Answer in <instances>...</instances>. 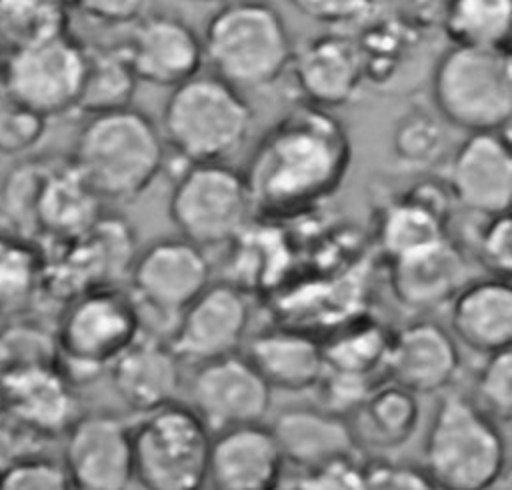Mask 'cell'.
<instances>
[{
	"mask_svg": "<svg viewBox=\"0 0 512 490\" xmlns=\"http://www.w3.org/2000/svg\"><path fill=\"white\" fill-rule=\"evenodd\" d=\"M296 490H364L362 466L350 458L306 470Z\"/></svg>",
	"mask_w": 512,
	"mask_h": 490,
	"instance_id": "39",
	"label": "cell"
},
{
	"mask_svg": "<svg viewBox=\"0 0 512 490\" xmlns=\"http://www.w3.org/2000/svg\"><path fill=\"white\" fill-rule=\"evenodd\" d=\"M300 14L324 24H348L370 16L372 0H288Z\"/></svg>",
	"mask_w": 512,
	"mask_h": 490,
	"instance_id": "40",
	"label": "cell"
},
{
	"mask_svg": "<svg viewBox=\"0 0 512 490\" xmlns=\"http://www.w3.org/2000/svg\"><path fill=\"white\" fill-rule=\"evenodd\" d=\"M512 0H450L444 30L452 44L508 48Z\"/></svg>",
	"mask_w": 512,
	"mask_h": 490,
	"instance_id": "30",
	"label": "cell"
},
{
	"mask_svg": "<svg viewBox=\"0 0 512 490\" xmlns=\"http://www.w3.org/2000/svg\"><path fill=\"white\" fill-rule=\"evenodd\" d=\"M44 282V264L26 238L0 236V318L28 310Z\"/></svg>",
	"mask_w": 512,
	"mask_h": 490,
	"instance_id": "32",
	"label": "cell"
},
{
	"mask_svg": "<svg viewBox=\"0 0 512 490\" xmlns=\"http://www.w3.org/2000/svg\"><path fill=\"white\" fill-rule=\"evenodd\" d=\"M348 422L356 442L364 440L382 450L402 448L418 430L420 402L416 394L394 382L376 384L352 410Z\"/></svg>",
	"mask_w": 512,
	"mask_h": 490,
	"instance_id": "26",
	"label": "cell"
},
{
	"mask_svg": "<svg viewBox=\"0 0 512 490\" xmlns=\"http://www.w3.org/2000/svg\"><path fill=\"white\" fill-rule=\"evenodd\" d=\"M436 490H490L506 476L498 424L470 398L446 394L424 440V468Z\"/></svg>",
	"mask_w": 512,
	"mask_h": 490,
	"instance_id": "5",
	"label": "cell"
},
{
	"mask_svg": "<svg viewBox=\"0 0 512 490\" xmlns=\"http://www.w3.org/2000/svg\"><path fill=\"white\" fill-rule=\"evenodd\" d=\"M474 250L480 264L496 278H508L512 272V224L510 214L482 218L474 238Z\"/></svg>",
	"mask_w": 512,
	"mask_h": 490,
	"instance_id": "37",
	"label": "cell"
},
{
	"mask_svg": "<svg viewBox=\"0 0 512 490\" xmlns=\"http://www.w3.org/2000/svg\"><path fill=\"white\" fill-rule=\"evenodd\" d=\"M4 58H6V54H4L2 44H0V84H2V72H4Z\"/></svg>",
	"mask_w": 512,
	"mask_h": 490,
	"instance_id": "42",
	"label": "cell"
},
{
	"mask_svg": "<svg viewBox=\"0 0 512 490\" xmlns=\"http://www.w3.org/2000/svg\"><path fill=\"white\" fill-rule=\"evenodd\" d=\"M390 336L378 324H354L322 344L324 368L370 380L376 372H384ZM386 374V372H384Z\"/></svg>",
	"mask_w": 512,
	"mask_h": 490,
	"instance_id": "31",
	"label": "cell"
},
{
	"mask_svg": "<svg viewBox=\"0 0 512 490\" xmlns=\"http://www.w3.org/2000/svg\"><path fill=\"white\" fill-rule=\"evenodd\" d=\"M72 0H0V44L8 50L68 32Z\"/></svg>",
	"mask_w": 512,
	"mask_h": 490,
	"instance_id": "33",
	"label": "cell"
},
{
	"mask_svg": "<svg viewBox=\"0 0 512 490\" xmlns=\"http://www.w3.org/2000/svg\"><path fill=\"white\" fill-rule=\"evenodd\" d=\"M350 166V140L322 108H302L274 124L244 172L254 210L294 212L330 196Z\"/></svg>",
	"mask_w": 512,
	"mask_h": 490,
	"instance_id": "1",
	"label": "cell"
},
{
	"mask_svg": "<svg viewBox=\"0 0 512 490\" xmlns=\"http://www.w3.org/2000/svg\"><path fill=\"white\" fill-rule=\"evenodd\" d=\"M48 120L30 108L4 98L0 102V154H24L46 134Z\"/></svg>",
	"mask_w": 512,
	"mask_h": 490,
	"instance_id": "36",
	"label": "cell"
},
{
	"mask_svg": "<svg viewBox=\"0 0 512 490\" xmlns=\"http://www.w3.org/2000/svg\"><path fill=\"white\" fill-rule=\"evenodd\" d=\"M0 490H74L62 462L30 454L0 468Z\"/></svg>",
	"mask_w": 512,
	"mask_h": 490,
	"instance_id": "35",
	"label": "cell"
},
{
	"mask_svg": "<svg viewBox=\"0 0 512 490\" xmlns=\"http://www.w3.org/2000/svg\"><path fill=\"white\" fill-rule=\"evenodd\" d=\"M180 360L150 334H140L110 366V382L118 398L136 414L176 402L182 372Z\"/></svg>",
	"mask_w": 512,
	"mask_h": 490,
	"instance_id": "21",
	"label": "cell"
},
{
	"mask_svg": "<svg viewBox=\"0 0 512 490\" xmlns=\"http://www.w3.org/2000/svg\"><path fill=\"white\" fill-rule=\"evenodd\" d=\"M284 458L262 424L212 434L206 484L212 490H278Z\"/></svg>",
	"mask_w": 512,
	"mask_h": 490,
	"instance_id": "20",
	"label": "cell"
},
{
	"mask_svg": "<svg viewBox=\"0 0 512 490\" xmlns=\"http://www.w3.org/2000/svg\"><path fill=\"white\" fill-rule=\"evenodd\" d=\"M474 376V402L496 424H508L512 416V352L502 348L482 356Z\"/></svg>",
	"mask_w": 512,
	"mask_h": 490,
	"instance_id": "34",
	"label": "cell"
},
{
	"mask_svg": "<svg viewBox=\"0 0 512 490\" xmlns=\"http://www.w3.org/2000/svg\"><path fill=\"white\" fill-rule=\"evenodd\" d=\"M0 412H2V402H0Z\"/></svg>",
	"mask_w": 512,
	"mask_h": 490,
	"instance_id": "44",
	"label": "cell"
},
{
	"mask_svg": "<svg viewBox=\"0 0 512 490\" xmlns=\"http://www.w3.org/2000/svg\"><path fill=\"white\" fill-rule=\"evenodd\" d=\"M272 388L242 354L198 364L190 380V408L212 432L262 424Z\"/></svg>",
	"mask_w": 512,
	"mask_h": 490,
	"instance_id": "12",
	"label": "cell"
},
{
	"mask_svg": "<svg viewBox=\"0 0 512 490\" xmlns=\"http://www.w3.org/2000/svg\"><path fill=\"white\" fill-rule=\"evenodd\" d=\"M130 298L138 312L170 328L180 312L210 284L206 252L182 236L158 238L140 250L128 268Z\"/></svg>",
	"mask_w": 512,
	"mask_h": 490,
	"instance_id": "11",
	"label": "cell"
},
{
	"mask_svg": "<svg viewBox=\"0 0 512 490\" xmlns=\"http://www.w3.org/2000/svg\"><path fill=\"white\" fill-rule=\"evenodd\" d=\"M200 38L210 74L240 92L260 90L280 80L294 54L282 12L266 0L222 2Z\"/></svg>",
	"mask_w": 512,
	"mask_h": 490,
	"instance_id": "3",
	"label": "cell"
},
{
	"mask_svg": "<svg viewBox=\"0 0 512 490\" xmlns=\"http://www.w3.org/2000/svg\"><path fill=\"white\" fill-rule=\"evenodd\" d=\"M388 266L396 300L416 312L448 304L468 282L466 258L448 238L414 254L390 260Z\"/></svg>",
	"mask_w": 512,
	"mask_h": 490,
	"instance_id": "24",
	"label": "cell"
},
{
	"mask_svg": "<svg viewBox=\"0 0 512 490\" xmlns=\"http://www.w3.org/2000/svg\"><path fill=\"white\" fill-rule=\"evenodd\" d=\"M72 6L86 18L100 24H132L148 12L150 0H72Z\"/></svg>",
	"mask_w": 512,
	"mask_h": 490,
	"instance_id": "41",
	"label": "cell"
},
{
	"mask_svg": "<svg viewBox=\"0 0 512 490\" xmlns=\"http://www.w3.org/2000/svg\"><path fill=\"white\" fill-rule=\"evenodd\" d=\"M430 92L450 126L466 134L506 130L512 116L510 50L450 44L434 64Z\"/></svg>",
	"mask_w": 512,
	"mask_h": 490,
	"instance_id": "6",
	"label": "cell"
},
{
	"mask_svg": "<svg viewBox=\"0 0 512 490\" xmlns=\"http://www.w3.org/2000/svg\"><path fill=\"white\" fill-rule=\"evenodd\" d=\"M98 202L70 162L60 170H46L36 200V228L60 240L78 238L98 222Z\"/></svg>",
	"mask_w": 512,
	"mask_h": 490,
	"instance_id": "27",
	"label": "cell"
},
{
	"mask_svg": "<svg viewBox=\"0 0 512 490\" xmlns=\"http://www.w3.org/2000/svg\"><path fill=\"white\" fill-rule=\"evenodd\" d=\"M450 332L478 354L510 348L512 288L508 278L468 280L448 302Z\"/></svg>",
	"mask_w": 512,
	"mask_h": 490,
	"instance_id": "23",
	"label": "cell"
},
{
	"mask_svg": "<svg viewBox=\"0 0 512 490\" xmlns=\"http://www.w3.org/2000/svg\"><path fill=\"white\" fill-rule=\"evenodd\" d=\"M138 78L120 46L86 48L84 80L76 110L86 116L132 106Z\"/></svg>",
	"mask_w": 512,
	"mask_h": 490,
	"instance_id": "28",
	"label": "cell"
},
{
	"mask_svg": "<svg viewBox=\"0 0 512 490\" xmlns=\"http://www.w3.org/2000/svg\"><path fill=\"white\" fill-rule=\"evenodd\" d=\"M248 324L246 290L232 282H210L172 324L168 346L180 362L198 366L236 354Z\"/></svg>",
	"mask_w": 512,
	"mask_h": 490,
	"instance_id": "13",
	"label": "cell"
},
{
	"mask_svg": "<svg viewBox=\"0 0 512 490\" xmlns=\"http://www.w3.org/2000/svg\"><path fill=\"white\" fill-rule=\"evenodd\" d=\"M2 412L42 438L64 434L78 414L72 380L56 362H28L0 374Z\"/></svg>",
	"mask_w": 512,
	"mask_h": 490,
	"instance_id": "17",
	"label": "cell"
},
{
	"mask_svg": "<svg viewBox=\"0 0 512 490\" xmlns=\"http://www.w3.org/2000/svg\"><path fill=\"white\" fill-rule=\"evenodd\" d=\"M244 356L272 390H312L324 372L322 344L292 328L258 332L250 338Z\"/></svg>",
	"mask_w": 512,
	"mask_h": 490,
	"instance_id": "25",
	"label": "cell"
},
{
	"mask_svg": "<svg viewBox=\"0 0 512 490\" xmlns=\"http://www.w3.org/2000/svg\"><path fill=\"white\" fill-rule=\"evenodd\" d=\"M158 124L134 106L86 116L70 164L100 200H134L164 168Z\"/></svg>",
	"mask_w": 512,
	"mask_h": 490,
	"instance_id": "2",
	"label": "cell"
},
{
	"mask_svg": "<svg viewBox=\"0 0 512 490\" xmlns=\"http://www.w3.org/2000/svg\"><path fill=\"white\" fill-rule=\"evenodd\" d=\"M254 212L244 172L226 162L184 164L174 174L168 216L178 236L202 250L234 242Z\"/></svg>",
	"mask_w": 512,
	"mask_h": 490,
	"instance_id": "8",
	"label": "cell"
},
{
	"mask_svg": "<svg viewBox=\"0 0 512 490\" xmlns=\"http://www.w3.org/2000/svg\"><path fill=\"white\" fill-rule=\"evenodd\" d=\"M86 66V46L60 32L10 48L4 58L6 98L46 120L76 110Z\"/></svg>",
	"mask_w": 512,
	"mask_h": 490,
	"instance_id": "10",
	"label": "cell"
},
{
	"mask_svg": "<svg viewBox=\"0 0 512 490\" xmlns=\"http://www.w3.org/2000/svg\"><path fill=\"white\" fill-rule=\"evenodd\" d=\"M138 82L174 88L204 66L200 34L180 16L170 12H146L130 24L122 44Z\"/></svg>",
	"mask_w": 512,
	"mask_h": 490,
	"instance_id": "16",
	"label": "cell"
},
{
	"mask_svg": "<svg viewBox=\"0 0 512 490\" xmlns=\"http://www.w3.org/2000/svg\"><path fill=\"white\" fill-rule=\"evenodd\" d=\"M196 2H228V0H196Z\"/></svg>",
	"mask_w": 512,
	"mask_h": 490,
	"instance_id": "43",
	"label": "cell"
},
{
	"mask_svg": "<svg viewBox=\"0 0 512 490\" xmlns=\"http://www.w3.org/2000/svg\"><path fill=\"white\" fill-rule=\"evenodd\" d=\"M450 196L478 218L506 214L512 200V152L506 130L472 132L452 152Z\"/></svg>",
	"mask_w": 512,
	"mask_h": 490,
	"instance_id": "15",
	"label": "cell"
},
{
	"mask_svg": "<svg viewBox=\"0 0 512 490\" xmlns=\"http://www.w3.org/2000/svg\"><path fill=\"white\" fill-rule=\"evenodd\" d=\"M288 70L310 106L322 110L350 102L366 82L356 38L342 32L308 38L294 48Z\"/></svg>",
	"mask_w": 512,
	"mask_h": 490,
	"instance_id": "18",
	"label": "cell"
},
{
	"mask_svg": "<svg viewBox=\"0 0 512 490\" xmlns=\"http://www.w3.org/2000/svg\"><path fill=\"white\" fill-rule=\"evenodd\" d=\"M254 112L240 90L198 72L174 86L162 108L164 144L184 162H226L252 134Z\"/></svg>",
	"mask_w": 512,
	"mask_h": 490,
	"instance_id": "4",
	"label": "cell"
},
{
	"mask_svg": "<svg viewBox=\"0 0 512 490\" xmlns=\"http://www.w3.org/2000/svg\"><path fill=\"white\" fill-rule=\"evenodd\" d=\"M364 490H436L422 468L378 460L362 466Z\"/></svg>",
	"mask_w": 512,
	"mask_h": 490,
	"instance_id": "38",
	"label": "cell"
},
{
	"mask_svg": "<svg viewBox=\"0 0 512 490\" xmlns=\"http://www.w3.org/2000/svg\"><path fill=\"white\" fill-rule=\"evenodd\" d=\"M460 370V348L448 328L414 320L390 336L384 372L408 392L432 394L448 388Z\"/></svg>",
	"mask_w": 512,
	"mask_h": 490,
	"instance_id": "19",
	"label": "cell"
},
{
	"mask_svg": "<svg viewBox=\"0 0 512 490\" xmlns=\"http://www.w3.org/2000/svg\"><path fill=\"white\" fill-rule=\"evenodd\" d=\"M134 480L144 490H202L212 432L190 406L170 402L130 424Z\"/></svg>",
	"mask_w": 512,
	"mask_h": 490,
	"instance_id": "7",
	"label": "cell"
},
{
	"mask_svg": "<svg viewBox=\"0 0 512 490\" xmlns=\"http://www.w3.org/2000/svg\"><path fill=\"white\" fill-rule=\"evenodd\" d=\"M270 430L284 462L304 472L350 460L358 448L346 416L322 406L288 408L276 416Z\"/></svg>",
	"mask_w": 512,
	"mask_h": 490,
	"instance_id": "22",
	"label": "cell"
},
{
	"mask_svg": "<svg viewBox=\"0 0 512 490\" xmlns=\"http://www.w3.org/2000/svg\"><path fill=\"white\" fill-rule=\"evenodd\" d=\"M448 238L440 208L426 198L390 204L380 218L378 240L388 262L414 254Z\"/></svg>",
	"mask_w": 512,
	"mask_h": 490,
	"instance_id": "29",
	"label": "cell"
},
{
	"mask_svg": "<svg viewBox=\"0 0 512 490\" xmlns=\"http://www.w3.org/2000/svg\"><path fill=\"white\" fill-rule=\"evenodd\" d=\"M142 334L140 312L130 298L110 286L76 294L56 330V364L70 380L92 378Z\"/></svg>",
	"mask_w": 512,
	"mask_h": 490,
	"instance_id": "9",
	"label": "cell"
},
{
	"mask_svg": "<svg viewBox=\"0 0 512 490\" xmlns=\"http://www.w3.org/2000/svg\"><path fill=\"white\" fill-rule=\"evenodd\" d=\"M64 434L62 466L74 490H128L134 480L130 424L108 412L80 414Z\"/></svg>",
	"mask_w": 512,
	"mask_h": 490,
	"instance_id": "14",
	"label": "cell"
}]
</instances>
